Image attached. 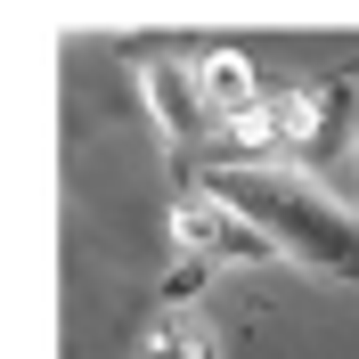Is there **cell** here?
Returning <instances> with one entry per match:
<instances>
[{"label":"cell","mask_w":359,"mask_h":359,"mask_svg":"<svg viewBox=\"0 0 359 359\" xmlns=\"http://www.w3.org/2000/svg\"><path fill=\"white\" fill-rule=\"evenodd\" d=\"M196 188H212L221 204H237L253 229H262L278 262H302L318 278H359V212L311 172H286V163H221L204 172Z\"/></svg>","instance_id":"obj_1"},{"label":"cell","mask_w":359,"mask_h":359,"mask_svg":"<svg viewBox=\"0 0 359 359\" xmlns=\"http://www.w3.org/2000/svg\"><path fill=\"white\" fill-rule=\"evenodd\" d=\"M139 98L163 131V156H172V180L196 188L212 163H229V123L212 114L196 66H172V57H139Z\"/></svg>","instance_id":"obj_2"},{"label":"cell","mask_w":359,"mask_h":359,"mask_svg":"<svg viewBox=\"0 0 359 359\" xmlns=\"http://www.w3.org/2000/svg\"><path fill=\"white\" fill-rule=\"evenodd\" d=\"M172 237H180L188 262H253V269L278 262V245H269L237 204H221L212 188H180L172 196Z\"/></svg>","instance_id":"obj_3"},{"label":"cell","mask_w":359,"mask_h":359,"mask_svg":"<svg viewBox=\"0 0 359 359\" xmlns=\"http://www.w3.org/2000/svg\"><path fill=\"white\" fill-rule=\"evenodd\" d=\"M196 82H204V98H212L221 123H245V114L269 107V82H262V66L245 49H196Z\"/></svg>","instance_id":"obj_4"},{"label":"cell","mask_w":359,"mask_h":359,"mask_svg":"<svg viewBox=\"0 0 359 359\" xmlns=\"http://www.w3.org/2000/svg\"><path fill=\"white\" fill-rule=\"evenodd\" d=\"M139 359H221V335H212V318H204L196 302H188V311H172V302H163V311L147 318Z\"/></svg>","instance_id":"obj_5"}]
</instances>
